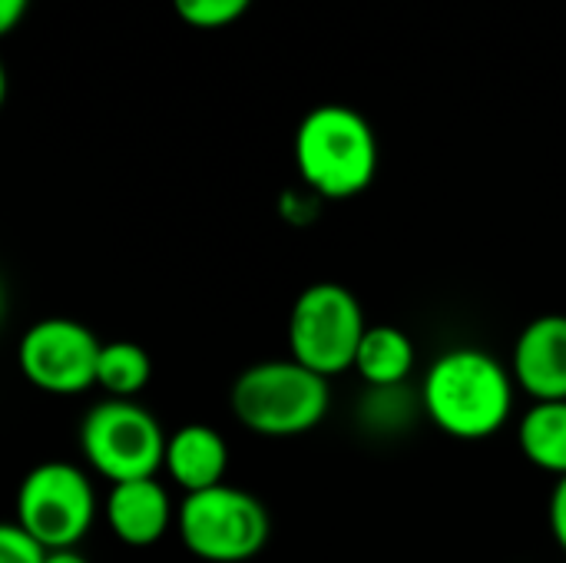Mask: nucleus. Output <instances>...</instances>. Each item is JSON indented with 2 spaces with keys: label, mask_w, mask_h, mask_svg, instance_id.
Wrapping results in <instances>:
<instances>
[{
  "label": "nucleus",
  "mask_w": 566,
  "mask_h": 563,
  "mask_svg": "<svg viewBox=\"0 0 566 563\" xmlns=\"http://www.w3.org/2000/svg\"><path fill=\"white\" fill-rule=\"evenodd\" d=\"M46 563H90L76 548H70V551H50V557Z\"/></svg>",
  "instance_id": "nucleus-19"
},
{
  "label": "nucleus",
  "mask_w": 566,
  "mask_h": 563,
  "mask_svg": "<svg viewBox=\"0 0 566 563\" xmlns=\"http://www.w3.org/2000/svg\"><path fill=\"white\" fill-rule=\"evenodd\" d=\"M172 7L182 23L199 30H219L245 17L252 0H172Z\"/></svg>",
  "instance_id": "nucleus-15"
},
{
  "label": "nucleus",
  "mask_w": 566,
  "mask_h": 563,
  "mask_svg": "<svg viewBox=\"0 0 566 563\" xmlns=\"http://www.w3.org/2000/svg\"><path fill=\"white\" fill-rule=\"evenodd\" d=\"M27 10H30V0H0V30L10 33L23 20Z\"/></svg>",
  "instance_id": "nucleus-18"
},
{
  "label": "nucleus",
  "mask_w": 566,
  "mask_h": 563,
  "mask_svg": "<svg viewBox=\"0 0 566 563\" xmlns=\"http://www.w3.org/2000/svg\"><path fill=\"white\" fill-rule=\"evenodd\" d=\"M176 528L186 551L206 563L252 561L272 534L265 504L229 484L186 494L176 511Z\"/></svg>",
  "instance_id": "nucleus-4"
},
{
  "label": "nucleus",
  "mask_w": 566,
  "mask_h": 563,
  "mask_svg": "<svg viewBox=\"0 0 566 563\" xmlns=\"http://www.w3.org/2000/svg\"><path fill=\"white\" fill-rule=\"evenodd\" d=\"M232 415L262 438H295L322 425L332 405L328 378L302 362H259L232 385Z\"/></svg>",
  "instance_id": "nucleus-3"
},
{
  "label": "nucleus",
  "mask_w": 566,
  "mask_h": 563,
  "mask_svg": "<svg viewBox=\"0 0 566 563\" xmlns=\"http://www.w3.org/2000/svg\"><path fill=\"white\" fill-rule=\"evenodd\" d=\"M163 468L186 494H199L222 484L229 468V448L222 435L209 425H186L169 435Z\"/></svg>",
  "instance_id": "nucleus-11"
},
{
  "label": "nucleus",
  "mask_w": 566,
  "mask_h": 563,
  "mask_svg": "<svg viewBox=\"0 0 566 563\" xmlns=\"http://www.w3.org/2000/svg\"><path fill=\"white\" fill-rule=\"evenodd\" d=\"M517 445L534 468L566 478V402H534L521 418Z\"/></svg>",
  "instance_id": "nucleus-13"
},
{
  "label": "nucleus",
  "mask_w": 566,
  "mask_h": 563,
  "mask_svg": "<svg viewBox=\"0 0 566 563\" xmlns=\"http://www.w3.org/2000/svg\"><path fill=\"white\" fill-rule=\"evenodd\" d=\"M153 375V362L143 345L136 342H106L99 352L96 385L109 398H136Z\"/></svg>",
  "instance_id": "nucleus-14"
},
{
  "label": "nucleus",
  "mask_w": 566,
  "mask_h": 563,
  "mask_svg": "<svg viewBox=\"0 0 566 563\" xmlns=\"http://www.w3.org/2000/svg\"><path fill=\"white\" fill-rule=\"evenodd\" d=\"M511 375L534 402H566V315H541L521 332Z\"/></svg>",
  "instance_id": "nucleus-9"
},
{
  "label": "nucleus",
  "mask_w": 566,
  "mask_h": 563,
  "mask_svg": "<svg viewBox=\"0 0 566 563\" xmlns=\"http://www.w3.org/2000/svg\"><path fill=\"white\" fill-rule=\"evenodd\" d=\"M50 551L17 521L0 528V563H46Z\"/></svg>",
  "instance_id": "nucleus-16"
},
{
  "label": "nucleus",
  "mask_w": 566,
  "mask_h": 563,
  "mask_svg": "<svg viewBox=\"0 0 566 563\" xmlns=\"http://www.w3.org/2000/svg\"><path fill=\"white\" fill-rule=\"evenodd\" d=\"M514 375L484 348H448L424 375V411L444 435L458 441H484L497 435L514 411Z\"/></svg>",
  "instance_id": "nucleus-1"
},
{
  "label": "nucleus",
  "mask_w": 566,
  "mask_h": 563,
  "mask_svg": "<svg viewBox=\"0 0 566 563\" xmlns=\"http://www.w3.org/2000/svg\"><path fill=\"white\" fill-rule=\"evenodd\" d=\"M551 534L566 554V478L557 481V488L551 494Z\"/></svg>",
  "instance_id": "nucleus-17"
},
{
  "label": "nucleus",
  "mask_w": 566,
  "mask_h": 563,
  "mask_svg": "<svg viewBox=\"0 0 566 563\" xmlns=\"http://www.w3.org/2000/svg\"><path fill=\"white\" fill-rule=\"evenodd\" d=\"M106 524L126 548H153L172 524V501L156 478L123 481L109 488Z\"/></svg>",
  "instance_id": "nucleus-10"
},
{
  "label": "nucleus",
  "mask_w": 566,
  "mask_h": 563,
  "mask_svg": "<svg viewBox=\"0 0 566 563\" xmlns=\"http://www.w3.org/2000/svg\"><path fill=\"white\" fill-rule=\"evenodd\" d=\"M166 431L133 398H109L86 411L80 425L83 458L113 484L156 478L166 465Z\"/></svg>",
  "instance_id": "nucleus-5"
},
{
  "label": "nucleus",
  "mask_w": 566,
  "mask_h": 563,
  "mask_svg": "<svg viewBox=\"0 0 566 563\" xmlns=\"http://www.w3.org/2000/svg\"><path fill=\"white\" fill-rule=\"evenodd\" d=\"M96 518L90 478L66 461H46L27 471L17 491V524L46 551L76 548Z\"/></svg>",
  "instance_id": "nucleus-7"
},
{
  "label": "nucleus",
  "mask_w": 566,
  "mask_h": 563,
  "mask_svg": "<svg viewBox=\"0 0 566 563\" xmlns=\"http://www.w3.org/2000/svg\"><path fill=\"white\" fill-rule=\"evenodd\" d=\"M368 332L358 299L338 282L308 285L289 312L292 358L322 378L355 368V355Z\"/></svg>",
  "instance_id": "nucleus-6"
},
{
  "label": "nucleus",
  "mask_w": 566,
  "mask_h": 563,
  "mask_svg": "<svg viewBox=\"0 0 566 563\" xmlns=\"http://www.w3.org/2000/svg\"><path fill=\"white\" fill-rule=\"evenodd\" d=\"M295 166L312 192L352 199L365 192L378 173V136L352 106H315L295 129Z\"/></svg>",
  "instance_id": "nucleus-2"
},
{
  "label": "nucleus",
  "mask_w": 566,
  "mask_h": 563,
  "mask_svg": "<svg viewBox=\"0 0 566 563\" xmlns=\"http://www.w3.org/2000/svg\"><path fill=\"white\" fill-rule=\"evenodd\" d=\"M355 372L375 392H391L415 372V342L398 325H368L355 355Z\"/></svg>",
  "instance_id": "nucleus-12"
},
{
  "label": "nucleus",
  "mask_w": 566,
  "mask_h": 563,
  "mask_svg": "<svg viewBox=\"0 0 566 563\" xmlns=\"http://www.w3.org/2000/svg\"><path fill=\"white\" fill-rule=\"evenodd\" d=\"M103 342L73 319H40L20 338L23 378L50 395H80L96 385Z\"/></svg>",
  "instance_id": "nucleus-8"
}]
</instances>
